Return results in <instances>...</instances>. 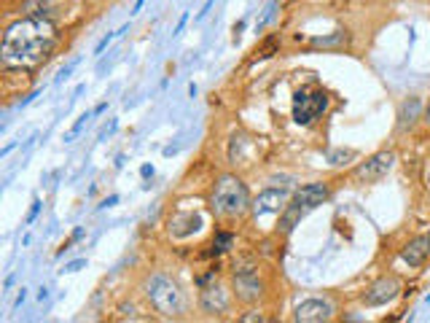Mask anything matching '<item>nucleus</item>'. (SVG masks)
<instances>
[{"label":"nucleus","mask_w":430,"mask_h":323,"mask_svg":"<svg viewBox=\"0 0 430 323\" xmlns=\"http://www.w3.org/2000/svg\"><path fill=\"white\" fill-rule=\"evenodd\" d=\"M143 3H145V0H137V3H135V8H132V14H140V8H143Z\"/></svg>","instance_id":"obj_33"},{"label":"nucleus","mask_w":430,"mask_h":323,"mask_svg":"<svg viewBox=\"0 0 430 323\" xmlns=\"http://www.w3.org/2000/svg\"><path fill=\"white\" fill-rule=\"evenodd\" d=\"M242 30H245V22H237L234 27H231V32H234V41H240V35H242Z\"/></svg>","instance_id":"obj_27"},{"label":"nucleus","mask_w":430,"mask_h":323,"mask_svg":"<svg viewBox=\"0 0 430 323\" xmlns=\"http://www.w3.org/2000/svg\"><path fill=\"white\" fill-rule=\"evenodd\" d=\"M285 205H288V191H285V186H272V189H263L261 194L256 197V202L250 205V210H253L256 218H261V215L285 210Z\"/></svg>","instance_id":"obj_9"},{"label":"nucleus","mask_w":430,"mask_h":323,"mask_svg":"<svg viewBox=\"0 0 430 323\" xmlns=\"http://www.w3.org/2000/svg\"><path fill=\"white\" fill-rule=\"evenodd\" d=\"M199 307H202V313H207V315H223V313H229V307H231L229 291L221 286V283L204 286L202 288V296H199Z\"/></svg>","instance_id":"obj_10"},{"label":"nucleus","mask_w":430,"mask_h":323,"mask_svg":"<svg viewBox=\"0 0 430 323\" xmlns=\"http://www.w3.org/2000/svg\"><path fill=\"white\" fill-rule=\"evenodd\" d=\"M401 259L406 261L409 267H422L430 259V234L414 237L412 242H406V245L401 248Z\"/></svg>","instance_id":"obj_13"},{"label":"nucleus","mask_w":430,"mask_h":323,"mask_svg":"<svg viewBox=\"0 0 430 323\" xmlns=\"http://www.w3.org/2000/svg\"><path fill=\"white\" fill-rule=\"evenodd\" d=\"M140 175H143V178H151V175H154V167H151V164H143V167H140Z\"/></svg>","instance_id":"obj_29"},{"label":"nucleus","mask_w":430,"mask_h":323,"mask_svg":"<svg viewBox=\"0 0 430 323\" xmlns=\"http://www.w3.org/2000/svg\"><path fill=\"white\" fill-rule=\"evenodd\" d=\"M422 113H425L422 100H420V97H409V100L401 105V110H398V124H395V127H398V132H409Z\"/></svg>","instance_id":"obj_14"},{"label":"nucleus","mask_w":430,"mask_h":323,"mask_svg":"<svg viewBox=\"0 0 430 323\" xmlns=\"http://www.w3.org/2000/svg\"><path fill=\"white\" fill-rule=\"evenodd\" d=\"M428 183H430V173H428Z\"/></svg>","instance_id":"obj_35"},{"label":"nucleus","mask_w":430,"mask_h":323,"mask_svg":"<svg viewBox=\"0 0 430 323\" xmlns=\"http://www.w3.org/2000/svg\"><path fill=\"white\" fill-rule=\"evenodd\" d=\"M11 151H14V143H11V146H5L3 151H0V156H8V154H11Z\"/></svg>","instance_id":"obj_34"},{"label":"nucleus","mask_w":430,"mask_h":323,"mask_svg":"<svg viewBox=\"0 0 430 323\" xmlns=\"http://www.w3.org/2000/svg\"><path fill=\"white\" fill-rule=\"evenodd\" d=\"M398 294H401V280L395 278V275H387V278H379L374 286H368V291L363 294V305L382 307V305H387V302H393Z\"/></svg>","instance_id":"obj_8"},{"label":"nucleus","mask_w":430,"mask_h":323,"mask_svg":"<svg viewBox=\"0 0 430 323\" xmlns=\"http://www.w3.org/2000/svg\"><path fill=\"white\" fill-rule=\"evenodd\" d=\"M78 62H81V59H78V57H76V59H70V62H68V65H65V68H62V70H59V73H57V78H54V81H57V84L68 81V78H70V73H73V70L78 68Z\"/></svg>","instance_id":"obj_21"},{"label":"nucleus","mask_w":430,"mask_h":323,"mask_svg":"<svg viewBox=\"0 0 430 323\" xmlns=\"http://www.w3.org/2000/svg\"><path fill=\"white\" fill-rule=\"evenodd\" d=\"M328 108L326 92H296L293 97V118L296 124H309Z\"/></svg>","instance_id":"obj_5"},{"label":"nucleus","mask_w":430,"mask_h":323,"mask_svg":"<svg viewBox=\"0 0 430 323\" xmlns=\"http://www.w3.org/2000/svg\"><path fill=\"white\" fill-rule=\"evenodd\" d=\"M41 208H43V202H41V200H32V208H30L27 218H24V223H27V226H30V223L35 221V218H38V213H41Z\"/></svg>","instance_id":"obj_22"},{"label":"nucleus","mask_w":430,"mask_h":323,"mask_svg":"<svg viewBox=\"0 0 430 323\" xmlns=\"http://www.w3.org/2000/svg\"><path fill=\"white\" fill-rule=\"evenodd\" d=\"M422 121L430 127V100H428V105H425V113H422Z\"/></svg>","instance_id":"obj_31"},{"label":"nucleus","mask_w":430,"mask_h":323,"mask_svg":"<svg viewBox=\"0 0 430 323\" xmlns=\"http://www.w3.org/2000/svg\"><path fill=\"white\" fill-rule=\"evenodd\" d=\"M116 202H118V197H116V194H113V197H108V200H102L100 210H102V208H110V205H116Z\"/></svg>","instance_id":"obj_30"},{"label":"nucleus","mask_w":430,"mask_h":323,"mask_svg":"<svg viewBox=\"0 0 430 323\" xmlns=\"http://www.w3.org/2000/svg\"><path fill=\"white\" fill-rule=\"evenodd\" d=\"M312 49H347L349 46V32L347 30H336V32H328V35H315L309 41Z\"/></svg>","instance_id":"obj_15"},{"label":"nucleus","mask_w":430,"mask_h":323,"mask_svg":"<svg viewBox=\"0 0 430 323\" xmlns=\"http://www.w3.org/2000/svg\"><path fill=\"white\" fill-rule=\"evenodd\" d=\"M231 283H234V296L240 302H256V299H261V294H263V283L258 278L256 267H250V264L234 267Z\"/></svg>","instance_id":"obj_6"},{"label":"nucleus","mask_w":430,"mask_h":323,"mask_svg":"<svg viewBox=\"0 0 430 323\" xmlns=\"http://www.w3.org/2000/svg\"><path fill=\"white\" fill-rule=\"evenodd\" d=\"M328 186L326 183H307V186H301V191H296L293 200H288L285 210H282V218H280V229L282 232H290V229L299 223L304 215L309 213V210H315L317 205H323V202L328 200Z\"/></svg>","instance_id":"obj_4"},{"label":"nucleus","mask_w":430,"mask_h":323,"mask_svg":"<svg viewBox=\"0 0 430 323\" xmlns=\"http://www.w3.org/2000/svg\"><path fill=\"white\" fill-rule=\"evenodd\" d=\"M91 116H94V113H81V116H78V121L73 124V127H70V132L65 135V143H73V140H76V137L84 132V127L89 124V118H91Z\"/></svg>","instance_id":"obj_18"},{"label":"nucleus","mask_w":430,"mask_h":323,"mask_svg":"<svg viewBox=\"0 0 430 323\" xmlns=\"http://www.w3.org/2000/svg\"><path fill=\"white\" fill-rule=\"evenodd\" d=\"M127 30H129V24H124V27H118L116 32H108V35H105V38H102V41H100V43H97V46H94V54H97V57H100V54H102V51H105V49H108V46H110V43H113V41H116V38H118V35H121V32H127Z\"/></svg>","instance_id":"obj_20"},{"label":"nucleus","mask_w":430,"mask_h":323,"mask_svg":"<svg viewBox=\"0 0 430 323\" xmlns=\"http://www.w3.org/2000/svg\"><path fill=\"white\" fill-rule=\"evenodd\" d=\"M213 5H215V0H207V3L202 5V11H199V14H196V19H204V16L210 14V8H213Z\"/></svg>","instance_id":"obj_25"},{"label":"nucleus","mask_w":430,"mask_h":323,"mask_svg":"<svg viewBox=\"0 0 430 323\" xmlns=\"http://www.w3.org/2000/svg\"><path fill=\"white\" fill-rule=\"evenodd\" d=\"M334 307L326 299H304L301 305H296L293 318L301 323H320V321H331Z\"/></svg>","instance_id":"obj_11"},{"label":"nucleus","mask_w":430,"mask_h":323,"mask_svg":"<svg viewBox=\"0 0 430 323\" xmlns=\"http://www.w3.org/2000/svg\"><path fill=\"white\" fill-rule=\"evenodd\" d=\"M393 164H395V151H379V154L368 156V159L355 170L352 178L358 183H376L393 170Z\"/></svg>","instance_id":"obj_7"},{"label":"nucleus","mask_w":430,"mask_h":323,"mask_svg":"<svg viewBox=\"0 0 430 323\" xmlns=\"http://www.w3.org/2000/svg\"><path fill=\"white\" fill-rule=\"evenodd\" d=\"M24 299H27V291H24V288H19V294H16V302H14V307H19V305H22Z\"/></svg>","instance_id":"obj_28"},{"label":"nucleus","mask_w":430,"mask_h":323,"mask_svg":"<svg viewBox=\"0 0 430 323\" xmlns=\"http://www.w3.org/2000/svg\"><path fill=\"white\" fill-rule=\"evenodd\" d=\"M186 22H188V11H186V14H183V16H180V22H177V24H175V32H172V35H177V32H180L183 27H186Z\"/></svg>","instance_id":"obj_26"},{"label":"nucleus","mask_w":430,"mask_h":323,"mask_svg":"<svg viewBox=\"0 0 430 323\" xmlns=\"http://www.w3.org/2000/svg\"><path fill=\"white\" fill-rule=\"evenodd\" d=\"M143 294H145V299L151 302V307H154L159 315H164V318H177V315L183 313L180 288L170 278H164V275H159V272L151 275L143 286Z\"/></svg>","instance_id":"obj_3"},{"label":"nucleus","mask_w":430,"mask_h":323,"mask_svg":"<svg viewBox=\"0 0 430 323\" xmlns=\"http://www.w3.org/2000/svg\"><path fill=\"white\" fill-rule=\"evenodd\" d=\"M81 267H86V259H78V261H70V264H65L62 272H78Z\"/></svg>","instance_id":"obj_24"},{"label":"nucleus","mask_w":430,"mask_h":323,"mask_svg":"<svg viewBox=\"0 0 430 323\" xmlns=\"http://www.w3.org/2000/svg\"><path fill=\"white\" fill-rule=\"evenodd\" d=\"M240 321H242V323H256V321L261 323V321H266V318H263L261 313H256V310H250L248 315H240Z\"/></svg>","instance_id":"obj_23"},{"label":"nucleus","mask_w":430,"mask_h":323,"mask_svg":"<svg viewBox=\"0 0 430 323\" xmlns=\"http://www.w3.org/2000/svg\"><path fill=\"white\" fill-rule=\"evenodd\" d=\"M105 108H108V103H100V105H97V108H94V110H91V113H94V116H100V113H102V110H105Z\"/></svg>","instance_id":"obj_32"},{"label":"nucleus","mask_w":430,"mask_h":323,"mask_svg":"<svg viewBox=\"0 0 430 323\" xmlns=\"http://www.w3.org/2000/svg\"><path fill=\"white\" fill-rule=\"evenodd\" d=\"M349 159H355V151H349V148L328 151V164L331 167H342V164H347Z\"/></svg>","instance_id":"obj_17"},{"label":"nucleus","mask_w":430,"mask_h":323,"mask_svg":"<svg viewBox=\"0 0 430 323\" xmlns=\"http://www.w3.org/2000/svg\"><path fill=\"white\" fill-rule=\"evenodd\" d=\"M57 49V27L46 16H24L8 24L0 43V59L5 68H32L51 57Z\"/></svg>","instance_id":"obj_1"},{"label":"nucleus","mask_w":430,"mask_h":323,"mask_svg":"<svg viewBox=\"0 0 430 323\" xmlns=\"http://www.w3.org/2000/svg\"><path fill=\"white\" fill-rule=\"evenodd\" d=\"M231 242H234V234H229V232H218L213 237V248L207 250L210 256H218V253H223V250H229L231 248Z\"/></svg>","instance_id":"obj_16"},{"label":"nucleus","mask_w":430,"mask_h":323,"mask_svg":"<svg viewBox=\"0 0 430 323\" xmlns=\"http://www.w3.org/2000/svg\"><path fill=\"white\" fill-rule=\"evenodd\" d=\"M202 223L204 221L199 213H172L167 221V232L172 237H177V240H183V237H191L194 232H199Z\"/></svg>","instance_id":"obj_12"},{"label":"nucleus","mask_w":430,"mask_h":323,"mask_svg":"<svg viewBox=\"0 0 430 323\" xmlns=\"http://www.w3.org/2000/svg\"><path fill=\"white\" fill-rule=\"evenodd\" d=\"M274 11H277V0H269V3H266V8H263V16L256 22V32H261V30L266 27L269 22H272V19H274Z\"/></svg>","instance_id":"obj_19"},{"label":"nucleus","mask_w":430,"mask_h":323,"mask_svg":"<svg viewBox=\"0 0 430 323\" xmlns=\"http://www.w3.org/2000/svg\"><path fill=\"white\" fill-rule=\"evenodd\" d=\"M210 208H213V213L218 218L242 215L250 208V194H248V186L242 183V178H237V175L218 178L213 186V194H210Z\"/></svg>","instance_id":"obj_2"}]
</instances>
